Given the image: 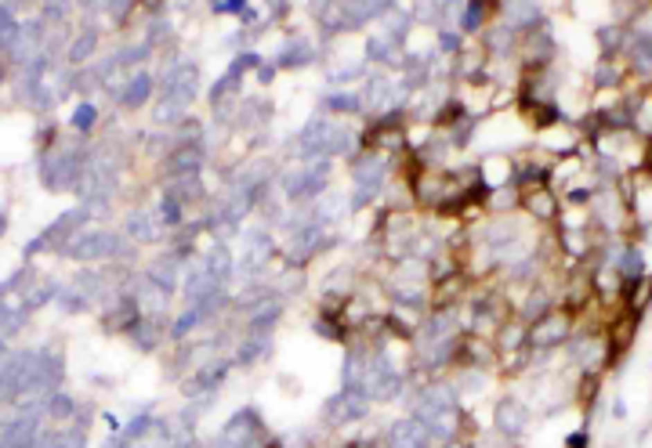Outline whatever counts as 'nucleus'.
<instances>
[{"mask_svg": "<svg viewBox=\"0 0 652 448\" xmlns=\"http://www.w3.org/2000/svg\"><path fill=\"white\" fill-rule=\"evenodd\" d=\"M515 412H518L515 405H504V427H507V430H515L518 420H522V416H515Z\"/></svg>", "mask_w": 652, "mask_h": 448, "instance_id": "20e7f679", "label": "nucleus"}, {"mask_svg": "<svg viewBox=\"0 0 652 448\" xmlns=\"http://www.w3.org/2000/svg\"><path fill=\"white\" fill-rule=\"evenodd\" d=\"M330 109H359V98H330Z\"/></svg>", "mask_w": 652, "mask_h": 448, "instance_id": "39448f33", "label": "nucleus"}, {"mask_svg": "<svg viewBox=\"0 0 652 448\" xmlns=\"http://www.w3.org/2000/svg\"><path fill=\"white\" fill-rule=\"evenodd\" d=\"M428 441V430L421 420H399L391 427V445L395 448H424Z\"/></svg>", "mask_w": 652, "mask_h": 448, "instance_id": "f257e3e1", "label": "nucleus"}, {"mask_svg": "<svg viewBox=\"0 0 652 448\" xmlns=\"http://www.w3.org/2000/svg\"><path fill=\"white\" fill-rule=\"evenodd\" d=\"M486 11H489V4H471V8L464 11V26H468V29H475V26L482 22V15H486Z\"/></svg>", "mask_w": 652, "mask_h": 448, "instance_id": "7ed1b4c3", "label": "nucleus"}, {"mask_svg": "<svg viewBox=\"0 0 652 448\" xmlns=\"http://www.w3.org/2000/svg\"><path fill=\"white\" fill-rule=\"evenodd\" d=\"M526 206H529L536 217H551L554 210H558V203H554V196H551L547 188H533L529 196H526Z\"/></svg>", "mask_w": 652, "mask_h": 448, "instance_id": "f03ea898", "label": "nucleus"}]
</instances>
